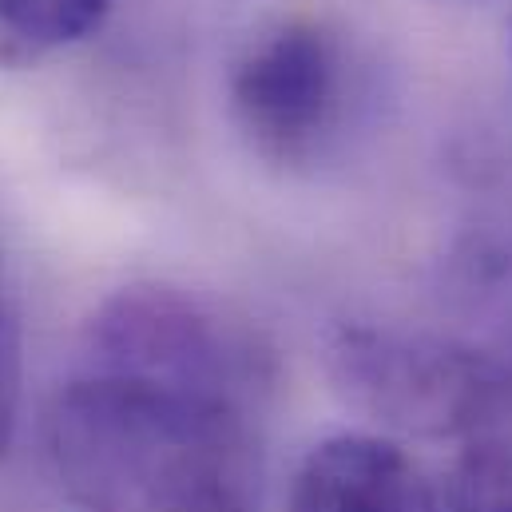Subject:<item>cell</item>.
I'll return each mask as SVG.
<instances>
[{
    "mask_svg": "<svg viewBox=\"0 0 512 512\" xmlns=\"http://www.w3.org/2000/svg\"><path fill=\"white\" fill-rule=\"evenodd\" d=\"M20 397H24V334H20V306L0 258V461L12 453L20 429Z\"/></svg>",
    "mask_w": 512,
    "mask_h": 512,
    "instance_id": "ba28073f",
    "label": "cell"
},
{
    "mask_svg": "<svg viewBox=\"0 0 512 512\" xmlns=\"http://www.w3.org/2000/svg\"><path fill=\"white\" fill-rule=\"evenodd\" d=\"M350 108V56L334 28L290 16L251 40L231 72V116L266 163L306 167L338 139Z\"/></svg>",
    "mask_w": 512,
    "mask_h": 512,
    "instance_id": "277c9868",
    "label": "cell"
},
{
    "mask_svg": "<svg viewBox=\"0 0 512 512\" xmlns=\"http://www.w3.org/2000/svg\"><path fill=\"white\" fill-rule=\"evenodd\" d=\"M44 445L84 512H258V417L223 401L80 374L48 405Z\"/></svg>",
    "mask_w": 512,
    "mask_h": 512,
    "instance_id": "6da1fadb",
    "label": "cell"
},
{
    "mask_svg": "<svg viewBox=\"0 0 512 512\" xmlns=\"http://www.w3.org/2000/svg\"><path fill=\"white\" fill-rule=\"evenodd\" d=\"M334 393L409 437H481L512 405L509 370L457 338L342 322L326 338Z\"/></svg>",
    "mask_w": 512,
    "mask_h": 512,
    "instance_id": "3957f363",
    "label": "cell"
},
{
    "mask_svg": "<svg viewBox=\"0 0 512 512\" xmlns=\"http://www.w3.org/2000/svg\"><path fill=\"white\" fill-rule=\"evenodd\" d=\"M445 512H512V445L477 437L453 465L445 489Z\"/></svg>",
    "mask_w": 512,
    "mask_h": 512,
    "instance_id": "52a82bcc",
    "label": "cell"
},
{
    "mask_svg": "<svg viewBox=\"0 0 512 512\" xmlns=\"http://www.w3.org/2000/svg\"><path fill=\"white\" fill-rule=\"evenodd\" d=\"M80 354V374L159 385L255 417L278 389L274 346L255 322L171 282H131L108 294L84 326Z\"/></svg>",
    "mask_w": 512,
    "mask_h": 512,
    "instance_id": "7a4b0ae2",
    "label": "cell"
},
{
    "mask_svg": "<svg viewBox=\"0 0 512 512\" xmlns=\"http://www.w3.org/2000/svg\"><path fill=\"white\" fill-rule=\"evenodd\" d=\"M286 512H445L441 489L389 437L338 433L318 441L294 481Z\"/></svg>",
    "mask_w": 512,
    "mask_h": 512,
    "instance_id": "5b68a950",
    "label": "cell"
},
{
    "mask_svg": "<svg viewBox=\"0 0 512 512\" xmlns=\"http://www.w3.org/2000/svg\"><path fill=\"white\" fill-rule=\"evenodd\" d=\"M112 0H0V68H36L92 36Z\"/></svg>",
    "mask_w": 512,
    "mask_h": 512,
    "instance_id": "8992f818",
    "label": "cell"
}]
</instances>
